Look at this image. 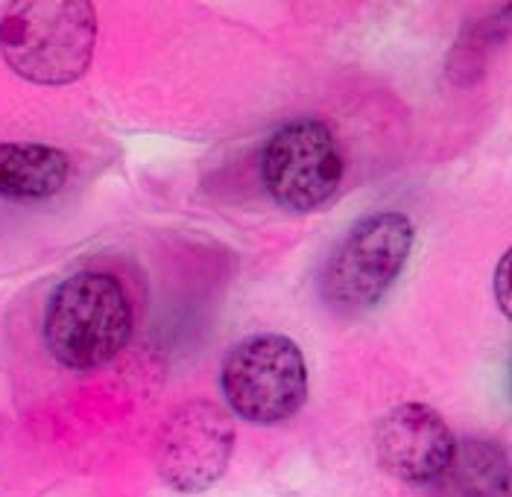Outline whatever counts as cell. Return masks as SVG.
Returning a JSON list of instances; mask_svg holds the SVG:
<instances>
[{
  "label": "cell",
  "instance_id": "obj_8",
  "mask_svg": "<svg viewBox=\"0 0 512 497\" xmlns=\"http://www.w3.org/2000/svg\"><path fill=\"white\" fill-rule=\"evenodd\" d=\"M68 155L47 144H0V196L47 199L68 185Z\"/></svg>",
  "mask_w": 512,
  "mask_h": 497
},
{
  "label": "cell",
  "instance_id": "obj_6",
  "mask_svg": "<svg viewBox=\"0 0 512 497\" xmlns=\"http://www.w3.org/2000/svg\"><path fill=\"white\" fill-rule=\"evenodd\" d=\"M232 451L235 430L229 416L211 401H188L158 430L156 468L170 489L199 495L223 477Z\"/></svg>",
  "mask_w": 512,
  "mask_h": 497
},
{
  "label": "cell",
  "instance_id": "obj_4",
  "mask_svg": "<svg viewBox=\"0 0 512 497\" xmlns=\"http://www.w3.org/2000/svg\"><path fill=\"white\" fill-rule=\"evenodd\" d=\"M220 389L237 419L281 424L308 401L305 354L284 334H252L226 354Z\"/></svg>",
  "mask_w": 512,
  "mask_h": 497
},
{
  "label": "cell",
  "instance_id": "obj_5",
  "mask_svg": "<svg viewBox=\"0 0 512 497\" xmlns=\"http://www.w3.org/2000/svg\"><path fill=\"white\" fill-rule=\"evenodd\" d=\"M261 182L287 211H314L343 182V153L328 123L296 117L278 126L261 153Z\"/></svg>",
  "mask_w": 512,
  "mask_h": 497
},
{
  "label": "cell",
  "instance_id": "obj_7",
  "mask_svg": "<svg viewBox=\"0 0 512 497\" xmlns=\"http://www.w3.org/2000/svg\"><path fill=\"white\" fill-rule=\"evenodd\" d=\"M454 433L428 404H398L375 430V454L395 480L428 486L439 480L454 457Z\"/></svg>",
  "mask_w": 512,
  "mask_h": 497
},
{
  "label": "cell",
  "instance_id": "obj_3",
  "mask_svg": "<svg viewBox=\"0 0 512 497\" xmlns=\"http://www.w3.org/2000/svg\"><path fill=\"white\" fill-rule=\"evenodd\" d=\"M416 243L413 220L401 211H375L352 226L319 278L322 302L337 313L375 307L401 278Z\"/></svg>",
  "mask_w": 512,
  "mask_h": 497
},
{
  "label": "cell",
  "instance_id": "obj_1",
  "mask_svg": "<svg viewBox=\"0 0 512 497\" xmlns=\"http://www.w3.org/2000/svg\"><path fill=\"white\" fill-rule=\"evenodd\" d=\"M97 15L85 0H18L0 15L6 65L36 85L77 82L94 56Z\"/></svg>",
  "mask_w": 512,
  "mask_h": 497
},
{
  "label": "cell",
  "instance_id": "obj_9",
  "mask_svg": "<svg viewBox=\"0 0 512 497\" xmlns=\"http://www.w3.org/2000/svg\"><path fill=\"white\" fill-rule=\"evenodd\" d=\"M434 483L436 497H504L510 486L507 454L489 439L457 442L448 468Z\"/></svg>",
  "mask_w": 512,
  "mask_h": 497
},
{
  "label": "cell",
  "instance_id": "obj_2",
  "mask_svg": "<svg viewBox=\"0 0 512 497\" xmlns=\"http://www.w3.org/2000/svg\"><path fill=\"white\" fill-rule=\"evenodd\" d=\"M41 334L65 369L94 372L112 363L132 337L129 296L109 272H74L47 299Z\"/></svg>",
  "mask_w": 512,
  "mask_h": 497
},
{
  "label": "cell",
  "instance_id": "obj_10",
  "mask_svg": "<svg viewBox=\"0 0 512 497\" xmlns=\"http://www.w3.org/2000/svg\"><path fill=\"white\" fill-rule=\"evenodd\" d=\"M510 264H512V252H504L501 255V261H498V267H495V281H492V287H495V302L501 307V313L504 316H510L512 313V299H510Z\"/></svg>",
  "mask_w": 512,
  "mask_h": 497
}]
</instances>
